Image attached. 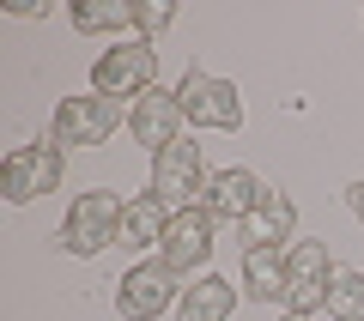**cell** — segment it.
<instances>
[{
    "label": "cell",
    "instance_id": "obj_15",
    "mask_svg": "<svg viewBox=\"0 0 364 321\" xmlns=\"http://www.w3.org/2000/svg\"><path fill=\"white\" fill-rule=\"evenodd\" d=\"M237 309V291H231V279H195L188 291L176 297V321H225Z\"/></svg>",
    "mask_w": 364,
    "mask_h": 321
},
{
    "label": "cell",
    "instance_id": "obj_18",
    "mask_svg": "<svg viewBox=\"0 0 364 321\" xmlns=\"http://www.w3.org/2000/svg\"><path fill=\"white\" fill-rule=\"evenodd\" d=\"M176 25V6H170V0H140V6H134V31H140V43H152L158 31H170Z\"/></svg>",
    "mask_w": 364,
    "mask_h": 321
},
{
    "label": "cell",
    "instance_id": "obj_16",
    "mask_svg": "<svg viewBox=\"0 0 364 321\" xmlns=\"http://www.w3.org/2000/svg\"><path fill=\"white\" fill-rule=\"evenodd\" d=\"M73 31L104 37V31H134V0H73Z\"/></svg>",
    "mask_w": 364,
    "mask_h": 321
},
{
    "label": "cell",
    "instance_id": "obj_2",
    "mask_svg": "<svg viewBox=\"0 0 364 321\" xmlns=\"http://www.w3.org/2000/svg\"><path fill=\"white\" fill-rule=\"evenodd\" d=\"M207 164H200V146L195 140H176L170 152L152 158V194L170 206V212H188V206L207 200Z\"/></svg>",
    "mask_w": 364,
    "mask_h": 321
},
{
    "label": "cell",
    "instance_id": "obj_11",
    "mask_svg": "<svg viewBox=\"0 0 364 321\" xmlns=\"http://www.w3.org/2000/svg\"><path fill=\"white\" fill-rule=\"evenodd\" d=\"M291 224H298V206H291V194L267 188V194H261V206L249 212L243 224H237V231H243L249 249H291Z\"/></svg>",
    "mask_w": 364,
    "mask_h": 321
},
{
    "label": "cell",
    "instance_id": "obj_7",
    "mask_svg": "<svg viewBox=\"0 0 364 321\" xmlns=\"http://www.w3.org/2000/svg\"><path fill=\"white\" fill-rule=\"evenodd\" d=\"M182 103H176V91H164V85H152L146 97H134L128 103V128H134V140L140 146H152V158L158 152H170V146L182 140Z\"/></svg>",
    "mask_w": 364,
    "mask_h": 321
},
{
    "label": "cell",
    "instance_id": "obj_5",
    "mask_svg": "<svg viewBox=\"0 0 364 321\" xmlns=\"http://www.w3.org/2000/svg\"><path fill=\"white\" fill-rule=\"evenodd\" d=\"M0 182H6V200H13V206L37 200V194H55V188H61V146H49V140L13 146Z\"/></svg>",
    "mask_w": 364,
    "mask_h": 321
},
{
    "label": "cell",
    "instance_id": "obj_14",
    "mask_svg": "<svg viewBox=\"0 0 364 321\" xmlns=\"http://www.w3.org/2000/svg\"><path fill=\"white\" fill-rule=\"evenodd\" d=\"M164 231H170V206L158 194L128 200V212H122V243L128 249H164Z\"/></svg>",
    "mask_w": 364,
    "mask_h": 321
},
{
    "label": "cell",
    "instance_id": "obj_10",
    "mask_svg": "<svg viewBox=\"0 0 364 321\" xmlns=\"http://www.w3.org/2000/svg\"><path fill=\"white\" fill-rule=\"evenodd\" d=\"M207 255H213V212H207V206L170 212V231H164V249H158V261H164L170 273H195Z\"/></svg>",
    "mask_w": 364,
    "mask_h": 321
},
{
    "label": "cell",
    "instance_id": "obj_3",
    "mask_svg": "<svg viewBox=\"0 0 364 321\" xmlns=\"http://www.w3.org/2000/svg\"><path fill=\"white\" fill-rule=\"evenodd\" d=\"M91 85H97V97H146V91L158 85V55L152 43H122V49H104L97 61H91Z\"/></svg>",
    "mask_w": 364,
    "mask_h": 321
},
{
    "label": "cell",
    "instance_id": "obj_13",
    "mask_svg": "<svg viewBox=\"0 0 364 321\" xmlns=\"http://www.w3.org/2000/svg\"><path fill=\"white\" fill-rule=\"evenodd\" d=\"M243 285H249V297H261V303H286L291 249H249L243 255Z\"/></svg>",
    "mask_w": 364,
    "mask_h": 321
},
{
    "label": "cell",
    "instance_id": "obj_8",
    "mask_svg": "<svg viewBox=\"0 0 364 321\" xmlns=\"http://www.w3.org/2000/svg\"><path fill=\"white\" fill-rule=\"evenodd\" d=\"M328 285H334V255H328V243H291V285H286L291 315L322 309L328 303Z\"/></svg>",
    "mask_w": 364,
    "mask_h": 321
},
{
    "label": "cell",
    "instance_id": "obj_6",
    "mask_svg": "<svg viewBox=\"0 0 364 321\" xmlns=\"http://www.w3.org/2000/svg\"><path fill=\"white\" fill-rule=\"evenodd\" d=\"M176 297H182L176 291V273H170L164 261H140V267H128L122 285H116V309L128 321H158Z\"/></svg>",
    "mask_w": 364,
    "mask_h": 321
},
{
    "label": "cell",
    "instance_id": "obj_20",
    "mask_svg": "<svg viewBox=\"0 0 364 321\" xmlns=\"http://www.w3.org/2000/svg\"><path fill=\"white\" fill-rule=\"evenodd\" d=\"M279 321H310V315H279Z\"/></svg>",
    "mask_w": 364,
    "mask_h": 321
},
{
    "label": "cell",
    "instance_id": "obj_17",
    "mask_svg": "<svg viewBox=\"0 0 364 321\" xmlns=\"http://www.w3.org/2000/svg\"><path fill=\"white\" fill-rule=\"evenodd\" d=\"M328 315L334 321H364V273H352V267H340L334 273V285H328Z\"/></svg>",
    "mask_w": 364,
    "mask_h": 321
},
{
    "label": "cell",
    "instance_id": "obj_19",
    "mask_svg": "<svg viewBox=\"0 0 364 321\" xmlns=\"http://www.w3.org/2000/svg\"><path fill=\"white\" fill-rule=\"evenodd\" d=\"M346 206H352V219L364 224V182H352V188H346Z\"/></svg>",
    "mask_w": 364,
    "mask_h": 321
},
{
    "label": "cell",
    "instance_id": "obj_4",
    "mask_svg": "<svg viewBox=\"0 0 364 321\" xmlns=\"http://www.w3.org/2000/svg\"><path fill=\"white\" fill-rule=\"evenodd\" d=\"M176 103H182V116L195 121V128H243V91L231 85V79H213V73H195L188 67V79L176 85Z\"/></svg>",
    "mask_w": 364,
    "mask_h": 321
},
{
    "label": "cell",
    "instance_id": "obj_12",
    "mask_svg": "<svg viewBox=\"0 0 364 321\" xmlns=\"http://www.w3.org/2000/svg\"><path fill=\"white\" fill-rule=\"evenodd\" d=\"M261 194H267V188H261V176H249V170H219V176L207 182V200H200V206H207L213 219L243 224L249 212L261 206Z\"/></svg>",
    "mask_w": 364,
    "mask_h": 321
},
{
    "label": "cell",
    "instance_id": "obj_9",
    "mask_svg": "<svg viewBox=\"0 0 364 321\" xmlns=\"http://www.w3.org/2000/svg\"><path fill=\"white\" fill-rule=\"evenodd\" d=\"M116 134V103L109 97H61L55 109V146H104Z\"/></svg>",
    "mask_w": 364,
    "mask_h": 321
},
{
    "label": "cell",
    "instance_id": "obj_1",
    "mask_svg": "<svg viewBox=\"0 0 364 321\" xmlns=\"http://www.w3.org/2000/svg\"><path fill=\"white\" fill-rule=\"evenodd\" d=\"M122 212H128V206H122L109 188H91V194H79V200L67 206V224H61V243H67V255L91 261V255H104V249H116V243H122Z\"/></svg>",
    "mask_w": 364,
    "mask_h": 321
}]
</instances>
